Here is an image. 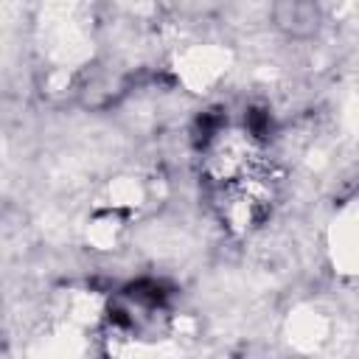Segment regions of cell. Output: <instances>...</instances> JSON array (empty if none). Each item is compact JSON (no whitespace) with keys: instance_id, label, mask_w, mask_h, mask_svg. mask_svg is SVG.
I'll return each instance as SVG.
<instances>
[{"instance_id":"cell-1","label":"cell","mask_w":359,"mask_h":359,"mask_svg":"<svg viewBox=\"0 0 359 359\" xmlns=\"http://www.w3.org/2000/svg\"><path fill=\"white\" fill-rule=\"evenodd\" d=\"M272 25L286 39H311L323 25L317 0H272Z\"/></svg>"}]
</instances>
